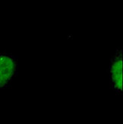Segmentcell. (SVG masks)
Segmentation results:
<instances>
[{
    "label": "cell",
    "mask_w": 123,
    "mask_h": 124,
    "mask_svg": "<svg viewBox=\"0 0 123 124\" xmlns=\"http://www.w3.org/2000/svg\"><path fill=\"white\" fill-rule=\"evenodd\" d=\"M18 70L17 56L7 53H0V89L9 87L18 74Z\"/></svg>",
    "instance_id": "6da1fadb"
},
{
    "label": "cell",
    "mask_w": 123,
    "mask_h": 124,
    "mask_svg": "<svg viewBox=\"0 0 123 124\" xmlns=\"http://www.w3.org/2000/svg\"><path fill=\"white\" fill-rule=\"evenodd\" d=\"M109 79L110 87L116 94L122 93V50L117 49L111 57L109 65Z\"/></svg>",
    "instance_id": "7a4b0ae2"
}]
</instances>
